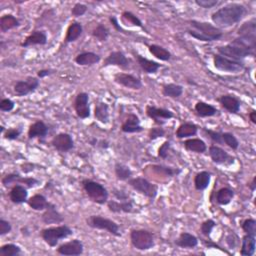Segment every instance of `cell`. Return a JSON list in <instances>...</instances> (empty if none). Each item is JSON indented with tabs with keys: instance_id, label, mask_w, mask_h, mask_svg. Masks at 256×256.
Returning <instances> with one entry per match:
<instances>
[{
	"instance_id": "44dd1931",
	"label": "cell",
	"mask_w": 256,
	"mask_h": 256,
	"mask_svg": "<svg viewBox=\"0 0 256 256\" xmlns=\"http://www.w3.org/2000/svg\"><path fill=\"white\" fill-rule=\"evenodd\" d=\"M107 207L112 213H132L134 211V203L132 199L124 201L108 200Z\"/></svg>"
},
{
	"instance_id": "7dc6e473",
	"label": "cell",
	"mask_w": 256,
	"mask_h": 256,
	"mask_svg": "<svg viewBox=\"0 0 256 256\" xmlns=\"http://www.w3.org/2000/svg\"><path fill=\"white\" fill-rule=\"evenodd\" d=\"M215 226H216V222L213 219H207L201 223L200 232L202 235L209 237Z\"/></svg>"
},
{
	"instance_id": "52a82bcc",
	"label": "cell",
	"mask_w": 256,
	"mask_h": 256,
	"mask_svg": "<svg viewBox=\"0 0 256 256\" xmlns=\"http://www.w3.org/2000/svg\"><path fill=\"white\" fill-rule=\"evenodd\" d=\"M85 221H86L87 226L93 229L105 230L116 237L121 236V233L119 232V224L109 218L101 215H90L85 219Z\"/></svg>"
},
{
	"instance_id": "b9f144b4",
	"label": "cell",
	"mask_w": 256,
	"mask_h": 256,
	"mask_svg": "<svg viewBox=\"0 0 256 256\" xmlns=\"http://www.w3.org/2000/svg\"><path fill=\"white\" fill-rule=\"evenodd\" d=\"M91 35L96 40H98L100 42H104V41H106L108 39V37L110 35V31L104 24L98 23L94 27V29L92 30Z\"/></svg>"
},
{
	"instance_id": "484cf974",
	"label": "cell",
	"mask_w": 256,
	"mask_h": 256,
	"mask_svg": "<svg viewBox=\"0 0 256 256\" xmlns=\"http://www.w3.org/2000/svg\"><path fill=\"white\" fill-rule=\"evenodd\" d=\"M198 238L189 233V232H182L178 236L177 239L174 241L176 246L180 248H185V249H193L198 245Z\"/></svg>"
},
{
	"instance_id": "680465c9",
	"label": "cell",
	"mask_w": 256,
	"mask_h": 256,
	"mask_svg": "<svg viewBox=\"0 0 256 256\" xmlns=\"http://www.w3.org/2000/svg\"><path fill=\"white\" fill-rule=\"evenodd\" d=\"M112 194L118 201H124V200L129 199V195L122 189L114 188V189H112Z\"/></svg>"
},
{
	"instance_id": "e0dca14e",
	"label": "cell",
	"mask_w": 256,
	"mask_h": 256,
	"mask_svg": "<svg viewBox=\"0 0 256 256\" xmlns=\"http://www.w3.org/2000/svg\"><path fill=\"white\" fill-rule=\"evenodd\" d=\"M84 251V245L79 239H72L70 241L60 244L57 248V253L64 256H78Z\"/></svg>"
},
{
	"instance_id": "ee69618b",
	"label": "cell",
	"mask_w": 256,
	"mask_h": 256,
	"mask_svg": "<svg viewBox=\"0 0 256 256\" xmlns=\"http://www.w3.org/2000/svg\"><path fill=\"white\" fill-rule=\"evenodd\" d=\"M21 253L20 246L14 243H6L0 247V256H17Z\"/></svg>"
},
{
	"instance_id": "9c48e42d",
	"label": "cell",
	"mask_w": 256,
	"mask_h": 256,
	"mask_svg": "<svg viewBox=\"0 0 256 256\" xmlns=\"http://www.w3.org/2000/svg\"><path fill=\"white\" fill-rule=\"evenodd\" d=\"M213 64L217 70L227 73H239L245 69L243 62L229 59L218 53L213 56Z\"/></svg>"
},
{
	"instance_id": "30bf717a",
	"label": "cell",
	"mask_w": 256,
	"mask_h": 256,
	"mask_svg": "<svg viewBox=\"0 0 256 256\" xmlns=\"http://www.w3.org/2000/svg\"><path fill=\"white\" fill-rule=\"evenodd\" d=\"M39 85L40 80L38 77L28 76L25 80L16 81L13 86V91L16 96L23 97L35 92L36 89L39 87Z\"/></svg>"
},
{
	"instance_id": "6da1fadb",
	"label": "cell",
	"mask_w": 256,
	"mask_h": 256,
	"mask_svg": "<svg viewBox=\"0 0 256 256\" xmlns=\"http://www.w3.org/2000/svg\"><path fill=\"white\" fill-rule=\"evenodd\" d=\"M246 7L241 3H227L211 14V20L217 28H229L239 23L245 14Z\"/></svg>"
},
{
	"instance_id": "ac0fdd59",
	"label": "cell",
	"mask_w": 256,
	"mask_h": 256,
	"mask_svg": "<svg viewBox=\"0 0 256 256\" xmlns=\"http://www.w3.org/2000/svg\"><path fill=\"white\" fill-rule=\"evenodd\" d=\"M219 104L231 114H237L240 110L241 101L233 94H224L217 98Z\"/></svg>"
},
{
	"instance_id": "277c9868",
	"label": "cell",
	"mask_w": 256,
	"mask_h": 256,
	"mask_svg": "<svg viewBox=\"0 0 256 256\" xmlns=\"http://www.w3.org/2000/svg\"><path fill=\"white\" fill-rule=\"evenodd\" d=\"M81 184L85 193L92 202L99 204V205H104L107 203L109 192L103 185L87 178L83 179Z\"/></svg>"
},
{
	"instance_id": "d6986e66",
	"label": "cell",
	"mask_w": 256,
	"mask_h": 256,
	"mask_svg": "<svg viewBox=\"0 0 256 256\" xmlns=\"http://www.w3.org/2000/svg\"><path fill=\"white\" fill-rule=\"evenodd\" d=\"M41 220L45 224H60L64 221V216L56 209L54 204L50 202L49 206L41 215Z\"/></svg>"
},
{
	"instance_id": "3957f363",
	"label": "cell",
	"mask_w": 256,
	"mask_h": 256,
	"mask_svg": "<svg viewBox=\"0 0 256 256\" xmlns=\"http://www.w3.org/2000/svg\"><path fill=\"white\" fill-rule=\"evenodd\" d=\"M189 23L191 28L187 29V33L199 41L212 42L223 37L222 30L209 22L191 20Z\"/></svg>"
},
{
	"instance_id": "681fc988",
	"label": "cell",
	"mask_w": 256,
	"mask_h": 256,
	"mask_svg": "<svg viewBox=\"0 0 256 256\" xmlns=\"http://www.w3.org/2000/svg\"><path fill=\"white\" fill-rule=\"evenodd\" d=\"M22 133L21 127H12L8 128L4 132V138L7 140H16Z\"/></svg>"
},
{
	"instance_id": "7bdbcfd3",
	"label": "cell",
	"mask_w": 256,
	"mask_h": 256,
	"mask_svg": "<svg viewBox=\"0 0 256 256\" xmlns=\"http://www.w3.org/2000/svg\"><path fill=\"white\" fill-rule=\"evenodd\" d=\"M121 19H122V22L125 25L136 26V27L143 28L142 21L138 18L137 16H136L135 14H133L132 12H130V11H123L122 15H121Z\"/></svg>"
},
{
	"instance_id": "74e56055",
	"label": "cell",
	"mask_w": 256,
	"mask_h": 256,
	"mask_svg": "<svg viewBox=\"0 0 256 256\" xmlns=\"http://www.w3.org/2000/svg\"><path fill=\"white\" fill-rule=\"evenodd\" d=\"M148 50L153 56L160 61L166 62V61H169L170 59H171V53H170V51L167 50L166 48L158 45V44L149 45Z\"/></svg>"
},
{
	"instance_id": "8992f818",
	"label": "cell",
	"mask_w": 256,
	"mask_h": 256,
	"mask_svg": "<svg viewBox=\"0 0 256 256\" xmlns=\"http://www.w3.org/2000/svg\"><path fill=\"white\" fill-rule=\"evenodd\" d=\"M130 241L132 246L140 251H146L155 245L154 235L145 229H132L130 231Z\"/></svg>"
},
{
	"instance_id": "9a60e30c",
	"label": "cell",
	"mask_w": 256,
	"mask_h": 256,
	"mask_svg": "<svg viewBox=\"0 0 256 256\" xmlns=\"http://www.w3.org/2000/svg\"><path fill=\"white\" fill-rule=\"evenodd\" d=\"M114 82L117 84L121 85L129 89L133 90H139L142 88L143 84L140 78L137 76H135L130 73H125V72H119L114 75Z\"/></svg>"
},
{
	"instance_id": "db71d44e",
	"label": "cell",
	"mask_w": 256,
	"mask_h": 256,
	"mask_svg": "<svg viewBox=\"0 0 256 256\" xmlns=\"http://www.w3.org/2000/svg\"><path fill=\"white\" fill-rule=\"evenodd\" d=\"M17 176H18V173H8V174H6L1 179L2 185L4 187H6V188H8V187H10V186L15 185Z\"/></svg>"
},
{
	"instance_id": "bcb514c9",
	"label": "cell",
	"mask_w": 256,
	"mask_h": 256,
	"mask_svg": "<svg viewBox=\"0 0 256 256\" xmlns=\"http://www.w3.org/2000/svg\"><path fill=\"white\" fill-rule=\"evenodd\" d=\"M241 228L245 234L256 236V220L254 218L245 219L241 224Z\"/></svg>"
},
{
	"instance_id": "603a6c76",
	"label": "cell",
	"mask_w": 256,
	"mask_h": 256,
	"mask_svg": "<svg viewBox=\"0 0 256 256\" xmlns=\"http://www.w3.org/2000/svg\"><path fill=\"white\" fill-rule=\"evenodd\" d=\"M28 188L22 184H15L11 187L9 192V199L14 204H23L27 202Z\"/></svg>"
},
{
	"instance_id": "c3c4849f",
	"label": "cell",
	"mask_w": 256,
	"mask_h": 256,
	"mask_svg": "<svg viewBox=\"0 0 256 256\" xmlns=\"http://www.w3.org/2000/svg\"><path fill=\"white\" fill-rule=\"evenodd\" d=\"M203 131L207 134V137H209L214 143L223 145V140H222V131H215L211 130L208 128H203Z\"/></svg>"
},
{
	"instance_id": "d590c367",
	"label": "cell",
	"mask_w": 256,
	"mask_h": 256,
	"mask_svg": "<svg viewBox=\"0 0 256 256\" xmlns=\"http://www.w3.org/2000/svg\"><path fill=\"white\" fill-rule=\"evenodd\" d=\"M235 195V192L233 189L229 188V187H222L216 192L215 200L216 202L221 206L228 205V204L233 200Z\"/></svg>"
},
{
	"instance_id": "91938a15",
	"label": "cell",
	"mask_w": 256,
	"mask_h": 256,
	"mask_svg": "<svg viewBox=\"0 0 256 256\" xmlns=\"http://www.w3.org/2000/svg\"><path fill=\"white\" fill-rule=\"evenodd\" d=\"M56 71L54 69H41V70L37 71V77L41 79V78H44V77L52 75Z\"/></svg>"
},
{
	"instance_id": "d4e9b609",
	"label": "cell",
	"mask_w": 256,
	"mask_h": 256,
	"mask_svg": "<svg viewBox=\"0 0 256 256\" xmlns=\"http://www.w3.org/2000/svg\"><path fill=\"white\" fill-rule=\"evenodd\" d=\"M47 44V34L43 30H34L20 44L21 47H29L33 45H45Z\"/></svg>"
},
{
	"instance_id": "f546056e",
	"label": "cell",
	"mask_w": 256,
	"mask_h": 256,
	"mask_svg": "<svg viewBox=\"0 0 256 256\" xmlns=\"http://www.w3.org/2000/svg\"><path fill=\"white\" fill-rule=\"evenodd\" d=\"M194 111H195V114L201 118L212 117V116H215L219 113L218 109L215 106L208 104L204 101H198L197 102L194 106Z\"/></svg>"
},
{
	"instance_id": "03108f58",
	"label": "cell",
	"mask_w": 256,
	"mask_h": 256,
	"mask_svg": "<svg viewBox=\"0 0 256 256\" xmlns=\"http://www.w3.org/2000/svg\"><path fill=\"white\" fill-rule=\"evenodd\" d=\"M0 128H1V132H3V131H4V127H3V126H1V127H0Z\"/></svg>"
},
{
	"instance_id": "4316f807",
	"label": "cell",
	"mask_w": 256,
	"mask_h": 256,
	"mask_svg": "<svg viewBox=\"0 0 256 256\" xmlns=\"http://www.w3.org/2000/svg\"><path fill=\"white\" fill-rule=\"evenodd\" d=\"M94 117L102 124H107L110 120L109 106L106 102L98 101L94 107Z\"/></svg>"
},
{
	"instance_id": "cb8c5ba5",
	"label": "cell",
	"mask_w": 256,
	"mask_h": 256,
	"mask_svg": "<svg viewBox=\"0 0 256 256\" xmlns=\"http://www.w3.org/2000/svg\"><path fill=\"white\" fill-rule=\"evenodd\" d=\"M48 132H49V128L45 124V122L42 120H36L29 126L27 136L28 139H34V138L44 139L47 136Z\"/></svg>"
},
{
	"instance_id": "d6a6232c",
	"label": "cell",
	"mask_w": 256,
	"mask_h": 256,
	"mask_svg": "<svg viewBox=\"0 0 256 256\" xmlns=\"http://www.w3.org/2000/svg\"><path fill=\"white\" fill-rule=\"evenodd\" d=\"M27 204L29 205V207L31 209H33V210L43 211L49 206L50 202L47 200V198L44 195H42V194H35V195L31 196L27 200Z\"/></svg>"
},
{
	"instance_id": "6125c7cd",
	"label": "cell",
	"mask_w": 256,
	"mask_h": 256,
	"mask_svg": "<svg viewBox=\"0 0 256 256\" xmlns=\"http://www.w3.org/2000/svg\"><path fill=\"white\" fill-rule=\"evenodd\" d=\"M109 21H110L111 24L115 27L116 30H118V31H122V28L120 27V25H119V23H118V21H117V18H116L115 16H110V17H109Z\"/></svg>"
},
{
	"instance_id": "6f0895ef",
	"label": "cell",
	"mask_w": 256,
	"mask_h": 256,
	"mask_svg": "<svg viewBox=\"0 0 256 256\" xmlns=\"http://www.w3.org/2000/svg\"><path fill=\"white\" fill-rule=\"evenodd\" d=\"M11 230H12V226L10 222H8L7 220L3 218L0 219V236H4L8 234L9 232H11Z\"/></svg>"
},
{
	"instance_id": "5bb4252c",
	"label": "cell",
	"mask_w": 256,
	"mask_h": 256,
	"mask_svg": "<svg viewBox=\"0 0 256 256\" xmlns=\"http://www.w3.org/2000/svg\"><path fill=\"white\" fill-rule=\"evenodd\" d=\"M74 110L78 118L87 119L91 115L89 95L86 92H80L76 95L74 100Z\"/></svg>"
},
{
	"instance_id": "94428289",
	"label": "cell",
	"mask_w": 256,
	"mask_h": 256,
	"mask_svg": "<svg viewBox=\"0 0 256 256\" xmlns=\"http://www.w3.org/2000/svg\"><path fill=\"white\" fill-rule=\"evenodd\" d=\"M236 240H237V237H236L233 233H230V234L226 237V243L228 244V246H229L230 248L235 247L236 242H237Z\"/></svg>"
},
{
	"instance_id": "e575fe53",
	"label": "cell",
	"mask_w": 256,
	"mask_h": 256,
	"mask_svg": "<svg viewBox=\"0 0 256 256\" xmlns=\"http://www.w3.org/2000/svg\"><path fill=\"white\" fill-rule=\"evenodd\" d=\"M256 248V239L255 236L245 234L241 240L240 255L242 256H252L255 253Z\"/></svg>"
},
{
	"instance_id": "7402d4cb",
	"label": "cell",
	"mask_w": 256,
	"mask_h": 256,
	"mask_svg": "<svg viewBox=\"0 0 256 256\" xmlns=\"http://www.w3.org/2000/svg\"><path fill=\"white\" fill-rule=\"evenodd\" d=\"M136 60H137V63L139 65V67L142 69V71L146 74H154L158 71L159 68L162 67V64H160L159 62H156L154 60H150L140 54H138L137 52H133Z\"/></svg>"
},
{
	"instance_id": "f35d334b",
	"label": "cell",
	"mask_w": 256,
	"mask_h": 256,
	"mask_svg": "<svg viewBox=\"0 0 256 256\" xmlns=\"http://www.w3.org/2000/svg\"><path fill=\"white\" fill-rule=\"evenodd\" d=\"M184 88L182 85L176 83H168L162 87V94L165 97L169 98H179L183 94Z\"/></svg>"
},
{
	"instance_id": "9f6ffc18",
	"label": "cell",
	"mask_w": 256,
	"mask_h": 256,
	"mask_svg": "<svg viewBox=\"0 0 256 256\" xmlns=\"http://www.w3.org/2000/svg\"><path fill=\"white\" fill-rule=\"evenodd\" d=\"M220 2L218 0H195V4L201 8H213Z\"/></svg>"
},
{
	"instance_id": "7c38bea8",
	"label": "cell",
	"mask_w": 256,
	"mask_h": 256,
	"mask_svg": "<svg viewBox=\"0 0 256 256\" xmlns=\"http://www.w3.org/2000/svg\"><path fill=\"white\" fill-rule=\"evenodd\" d=\"M117 66L122 70H129L131 67V60L120 50L112 51L104 59L102 67Z\"/></svg>"
},
{
	"instance_id": "1f68e13d",
	"label": "cell",
	"mask_w": 256,
	"mask_h": 256,
	"mask_svg": "<svg viewBox=\"0 0 256 256\" xmlns=\"http://www.w3.org/2000/svg\"><path fill=\"white\" fill-rule=\"evenodd\" d=\"M100 60L101 57L98 54L94 52H90V51H88V52H81L77 54L74 58L76 64L80 66H92L100 62Z\"/></svg>"
},
{
	"instance_id": "5b68a950",
	"label": "cell",
	"mask_w": 256,
	"mask_h": 256,
	"mask_svg": "<svg viewBox=\"0 0 256 256\" xmlns=\"http://www.w3.org/2000/svg\"><path fill=\"white\" fill-rule=\"evenodd\" d=\"M72 234L73 230L65 224L47 227L42 229L40 232L42 239L50 247H55L60 240L65 239V238L69 237Z\"/></svg>"
},
{
	"instance_id": "4dcf8cb0",
	"label": "cell",
	"mask_w": 256,
	"mask_h": 256,
	"mask_svg": "<svg viewBox=\"0 0 256 256\" xmlns=\"http://www.w3.org/2000/svg\"><path fill=\"white\" fill-rule=\"evenodd\" d=\"M183 146L185 150L193 152V153H198V154H203L204 152H206L207 150V145L200 138H188L183 142Z\"/></svg>"
},
{
	"instance_id": "816d5d0a",
	"label": "cell",
	"mask_w": 256,
	"mask_h": 256,
	"mask_svg": "<svg viewBox=\"0 0 256 256\" xmlns=\"http://www.w3.org/2000/svg\"><path fill=\"white\" fill-rule=\"evenodd\" d=\"M15 103L10 98H3L0 101V110L2 112H10L14 109Z\"/></svg>"
},
{
	"instance_id": "be15d7a7",
	"label": "cell",
	"mask_w": 256,
	"mask_h": 256,
	"mask_svg": "<svg viewBox=\"0 0 256 256\" xmlns=\"http://www.w3.org/2000/svg\"><path fill=\"white\" fill-rule=\"evenodd\" d=\"M248 188L251 190V192H254L256 189V176H254L250 183H248Z\"/></svg>"
},
{
	"instance_id": "2e32d148",
	"label": "cell",
	"mask_w": 256,
	"mask_h": 256,
	"mask_svg": "<svg viewBox=\"0 0 256 256\" xmlns=\"http://www.w3.org/2000/svg\"><path fill=\"white\" fill-rule=\"evenodd\" d=\"M51 145L59 152H68L74 148V140L68 133H58L51 139Z\"/></svg>"
},
{
	"instance_id": "7a4b0ae2",
	"label": "cell",
	"mask_w": 256,
	"mask_h": 256,
	"mask_svg": "<svg viewBox=\"0 0 256 256\" xmlns=\"http://www.w3.org/2000/svg\"><path fill=\"white\" fill-rule=\"evenodd\" d=\"M216 48L218 54L235 61L242 62L246 57L255 55V46L248 44L239 37L235 38L226 45L217 46Z\"/></svg>"
},
{
	"instance_id": "f5cc1de1",
	"label": "cell",
	"mask_w": 256,
	"mask_h": 256,
	"mask_svg": "<svg viewBox=\"0 0 256 256\" xmlns=\"http://www.w3.org/2000/svg\"><path fill=\"white\" fill-rule=\"evenodd\" d=\"M170 147H171V143H170V141H168V140L164 141L160 145V147L158 148V152H157L158 157H160L162 159H166L167 156H168V154H169Z\"/></svg>"
},
{
	"instance_id": "f6af8a7d",
	"label": "cell",
	"mask_w": 256,
	"mask_h": 256,
	"mask_svg": "<svg viewBox=\"0 0 256 256\" xmlns=\"http://www.w3.org/2000/svg\"><path fill=\"white\" fill-rule=\"evenodd\" d=\"M222 140L223 144L227 145L233 150H237L239 147V141L235 137V135L230 132H222Z\"/></svg>"
},
{
	"instance_id": "e7e4bbea",
	"label": "cell",
	"mask_w": 256,
	"mask_h": 256,
	"mask_svg": "<svg viewBox=\"0 0 256 256\" xmlns=\"http://www.w3.org/2000/svg\"><path fill=\"white\" fill-rule=\"evenodd\" d=\"M249 119L250 121L253 123V124H256V111L255 110H251V112L249 113Z\"/></svg>"
},
{
	"instance_id": "11a10c76",
	"label": "cell",
	"mask_w": 256,
	"mask_h": 256,
	"mask_svg": "<svg viewBox=\"0 0 256 256\" xmlns=\"http://www.w3.org/2000/svg\"><path fill=\"white\" fill-rule=\"evenodd\" d=\"M88 7L83 4V3H76L74 4V6L71 9V14L74 17H79V16H83L85 13L87 12Z\"/></svg>"
},
{
	"instance_id": "ffe728a7",
	"label": "cell",
	"mask_w": 256,
	"mask_h": 256,
	"mask_svg": "<svg viewBox=\"0 0 256 256\" xmlns=\"http://www.w3.org/2000/svg\"><path fill=\"white\" fill-rule=\"evenodd\" d=\"M143 129L140 124V118L135 113H128L125 121L121 125V131L124 133H139Z\"/></svg>"
},
{
	"instance_id": "83f0119b",
	"label": "cell",
	"mask_w": 256,
	"mask_h": 256,
	"mask_svg": "<svg viewBox=\"0 0 256 256\" xmlns=\"http://www.w3.org/2000/svg\"><path fill=\"white\" fill-rule=\"evenodd\" d=\"M82 32H83L82 24L78 21H72L69 24V26L67 27L65 38H64L65 43L75 42L82 35Z\"/></svg>"
},
{
	"instance_id": "ab89813d",
	"label": "cell",
	"mask_w": 256,
	"mask_h": 256,
	"mask_svg": "<svg viewBox=\"0 0 256 256\" xmlns=\"http://www.w3.org/2000/svg\"><path fill=\"white\" fill-rule=\"evenodd\" d=\"M151 168L154 172L157 174L163 175L165 177H174L181 173L180 168H174V167H169L162 164H153L151 165Z\"/></svg>"
},
{
	"instance_id": "f1b7e54d",
	"label": "cell",
	"mask_w": 256,
	"mask_h": 256,
	"mask_svg": "<svg viewBox=\"0 0 256 256\" xmlns=\"http://www.w3.org/2000/svg\"><path fill=\"white\" fill-rule=\"evenodd\" d=\"M198 132V126L193 122H184L178 126L175 135L179 139L190 138L195 136Z\"/></svg>"
},
{
	"instance_id": "8d00e7d4",
	"label": "cell",
	"mask_w": 256,
	"mask_h": 256,
	"mask_svg": "<svg viewBox=\"0 0 256 256\" xmlns=\"http://www.w3.org/2000/svg\"><path fill=\"white\" fill-rule=\"evenodd\" d=\"M20 26V21L12 14H5L0 18V30L3 33Z\"/></svg>"
},
{
	"instance_id": "4fadbf2b",
	"label": "cell",
	"mask_w": 256,
	"mask_h": 256,
	"mask_svg": "<svg viewBox=\"0 0 256 256\" xmlns=\"http://www.w3.org/2000/svg\"><path fill=\"white\" fill-rule=\"evenodd\" d=\"M146 115L154 121L155 124L161 126L166 123L167 120L174 117V113L166 108L156 107L153 105H147L146 106Z\"/></svg>"
},
{
	"instance_id": "8fae6325",
	"label": "cell",
	"mask_w": 256,
	"mask_h": 256,
	"mask_svg": "<svg viewBox=\"0 0 256 256\" xmlns=\"http://www.w3.org/2000/svg\"><path fill=\"white\" fill-rule=\"evenodd\" d=\"M208 154L215 164L218 165H225V166H230L234 164L235 162V157L230 155L229 153L224 150L222 147H220L218 145L212 144L209 146L208 149Z\"/></svg>"
},
{
	"instance_id": "60d3db41",
	"label": "cell",
	"mask_w": 256,
	"mask_h": 256,
	"mask_svg": "<svg viewBox=\"0 0 256 256\" xmlns=\"http://www.w3.org/2000/svg\"><path fill=\"white\" fill-rule=\"evenodd\" d=\"M114 172L116 175V178L120 181H127L132 177V170L129 168V166L116 162L114 165Z\"/></svg>"
},
{
	"instance_id": "ba28073f",
	"label": "cell",
	"mask_w": 256,
	"mask_h": 256,
	"mask_svg": "<svg viewBox=\"0 0 256 256\" xmlns=\"http://www.w3.org/2000/svg\"><path fill=\"white\" fill-rule=\"evenodd\" d=\"M126 182L136 192L146 196L147 198L151 200L155 199L158 194V186L154 183L150 182L148 179L144 177H141V176L131 177Z\"/></svg>"
},
{
	"instance_id": "836d02e7",
	"label": "cell",
	"mask_w": 256,
	"mask_h": 256,
	"mask_svg": "<svg viewBox=\"0 0 256 256\" xmlns=\"http://www.w3.org/2000/svg\"><path fill=\"white\" fill-rule=\"evenodd\" d=\"M211 181V173L203 170V171L198 172L194 177V187L198 191H203L208 188V186Z\"/></svg>"
},
{
	"instance_id": "f907efd6",
	"label": "cell",
	"mask_w": 256,
	"mask_h": 256,
	"mask_svg": "<svg viewBox=\"0 0 256 256\" xmlns=\"http://www.w3.org/2000/svg\"><path fill=\"white\" fill-rule=\"evenodd\" d=\"M165 134H166V131L161 126L152 127V128H150V130L148 132V137H149V140L152 141V140H156L158 138L164 137Z\"/></svg>"
}]
</instances>
